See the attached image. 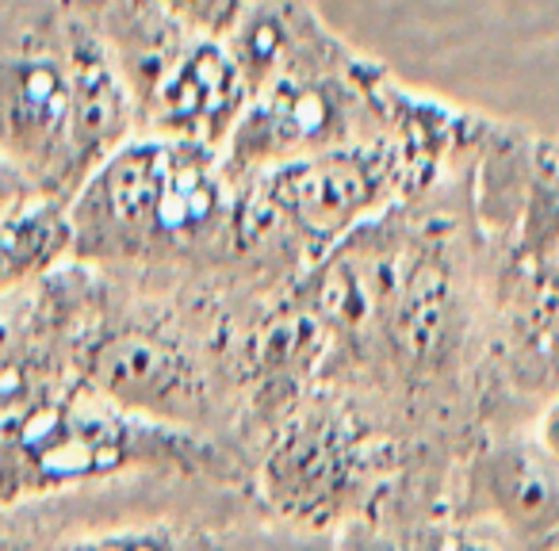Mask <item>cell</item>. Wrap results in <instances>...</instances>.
<instances>
[{
	"label": "cell",
	"mask_w": 559,
	"mask_h": 551,
	"mask_svg": "<svg viewBox=\"0 0 559 551\" xmlns=\"http://www.w3.org/2000/svg\"><path fill=\"white\" fill-rule=\"evenodd\" d=\"M35 200H47V195H43L16 165L0 157V223H4L9 215H16V211L32 207Z\"/></svg>",
	"instance_id": "12"
},
{
	"label": "cell",
	"mask_w": 559,
	"mask_h": 551,
	"mask_svg": "<svg viewBox=\"0 0 559 551\" xmlns=\"http://www.w3.org/2000/svg\"><path fill=\"white\" fill-rule=\"evenodd\" d=\"M337 551H510L483 528L460 520L437 498H403L357 520L334 540Z\"/></svg>",
	"instance_id": "9"
},
{
	"label": "cell",
	"mask_w": 559,
	"mask_h": 551,
	"mask_svg": "<svg viewBox=\"0 0 559 551\" xmlns=\"http://www.w3.org/2000/svg\"><path fill=\"white\" fill-rule=\"evenodd\" d=\"M173 12L177 20H185L188 27L211 35V39L223 43L226 32L238 24V16L249 9V0H157Z\"/></svg>",
	"instance_id": "11"
},
{
	"label": "cell",
	"mask_w": 559,
	"mask_h": 551,
	"mask_svg": "<svg viewBox=\"0 0 559 551\" xmlns=\"http://www.w3.org/2000/svg\"><path fill=\"white\" fill-rule=\"evenodd\" d=\"M73 264V230L66 200H35L0 223V299Z\"/></svg>",
	"instance_id": "10"
},
{
	"label": "cell",
	"mask_w": 559,
	"mask_h": 551,
	"mask_svg": "<svg viewBox=\"0 0 559 551\" xmlns=\"http://www.w3.org/2000/svg\"><path fill=\"white\" fill-rule=\"evenodd\" d=\"M444 505L510 551L559 540V459L528 429H475L456 452Z\"/></svg>",
	"instance_id": "8"
},
{
	"label": "cell",
	"mask_w": 559,
	"mask_h": 551,
	"mask_svg": "<svg viewBox=\"0 0 559 551\" xmlns=\"http://www.w3.org/2000/svg\"><path fill=\"white\" fill-rule=\"evenodd\" d=\"M154 471L246 479V459L223 441L134 418L73 380L0 387V510Z\"/></svg>",
	"instance_id": "5"
},
{
	"label": "cell",
	"mask_w": 559,
	"mask_h": 551,
	"mask_svg": "<svg viewBox=\"0 0 559 551\" xmlns=\"http://www.w3.org/2000/svg\"><path fill=\"white\" fill-rule=\"evenodd\" d=\"M548 551H559V540H556V543H551V548H548Z\"/></svg>",
	"instance_id": "14"
},
{
	"label": "cell",
	"mask_w": 559,
	"mask_h": 551,
	"mask_svg": "<svg viewBox=\"0 0 559 551\" xmlns=\"http://www.w3.org/2000/svg\"><path fill=\"white\" fill-rule=\"evenodd\" d=\"M433 104V93L403 85L388 65L337 35L319 55L249 96L223 146V161L234 177H253L322 149L414 131Z\"/></svg>",
	"instance_id": "6"
},
{
	"label": "cell",
	"mask_w": 559,
	"mask_h": 551,
	"mask_svg": "<svg viewBox=\"0 0 559 551\" xmlns=\"http://www.w3.org/2000/svg\"><path fill=\"white\" fill-rule=\"evenodd\" d=\"M528 433L536 436V441L544 444V448L551 452V456L559 459V391L548 398H540V406H536V418L533 426H528Z\"/></svg>",
	"instance_id": "13"
},
{
	"label": "cell",
	"mask_w": 559,
	"mask_h": 551,
	"mask_svg": "<svg viewBox=\"0 0 559 551\" xmlns=\"http://www.w3.org/2000/svg\"><path fill=\"white\" fill-rule=\"evenodd\" d=\"M139 134L116 62L62 0L0 12V157L66 200Z\"/></svg>",
	"instance_id": "3"
},
{
	"label": "cell",
	"mask_w": 559,
	"mask_h": 551,
	"mask_svg": "<svg viewBox=\"0 0 559 551\" xmlns=\"http://www.w3.org/2000/svg\"><path fill=\"white\" fill-rule=\"evenodd\" d=\"M0 551H337L280 525L246 479L154 471L0 510Z\"/></svg>",
	"instance_id": "4"
},
{
	"label": "cell",
	"mask_w": 559,
	"mask_h": 551,
	"mask_svg": "<svg viewBox=\"0 0 559 551\" xmlns=\"http://www.w3.org/2000/svg\"><path fill=\"white\" fill-rule=\"evenodd\" d=\"M116 62L150 139H177L223 154L249 104V85L226 47L188 27L157 0H62Z\"/></svg>",
	"instance_id": "7"
},
{
	"label": "cell",
	"mask_w": 559,
	"mask_h": 551,
	"mask_svg": "<svg viewBox=\"0 0 559 551\" xmlns=\"http://www.w3.org/2000/svg\"><path fill=\"white\" fill-rule=\"evenodd\" d=\"M467 203L487 296V383L559 391V149L483 119L467 149Z\"/></svg>",
	"instance_id": "2"
},
{
	"label": "cell",
	"mask_w": 559,
	"mask_h": 551,
	"mask_svg": "<svg viewBox=\"0 0 559 551\" xmlns=\"http://www.w3.org/2000/svg\"><path fill=\"white\" fill-rule=\"evenodd\" d=\"M66 215L85 268L261 303L241 288V180L218 149L134 134L70 195Z\"/></svg>",
	"instance_id": "1"
}]
</instances>
